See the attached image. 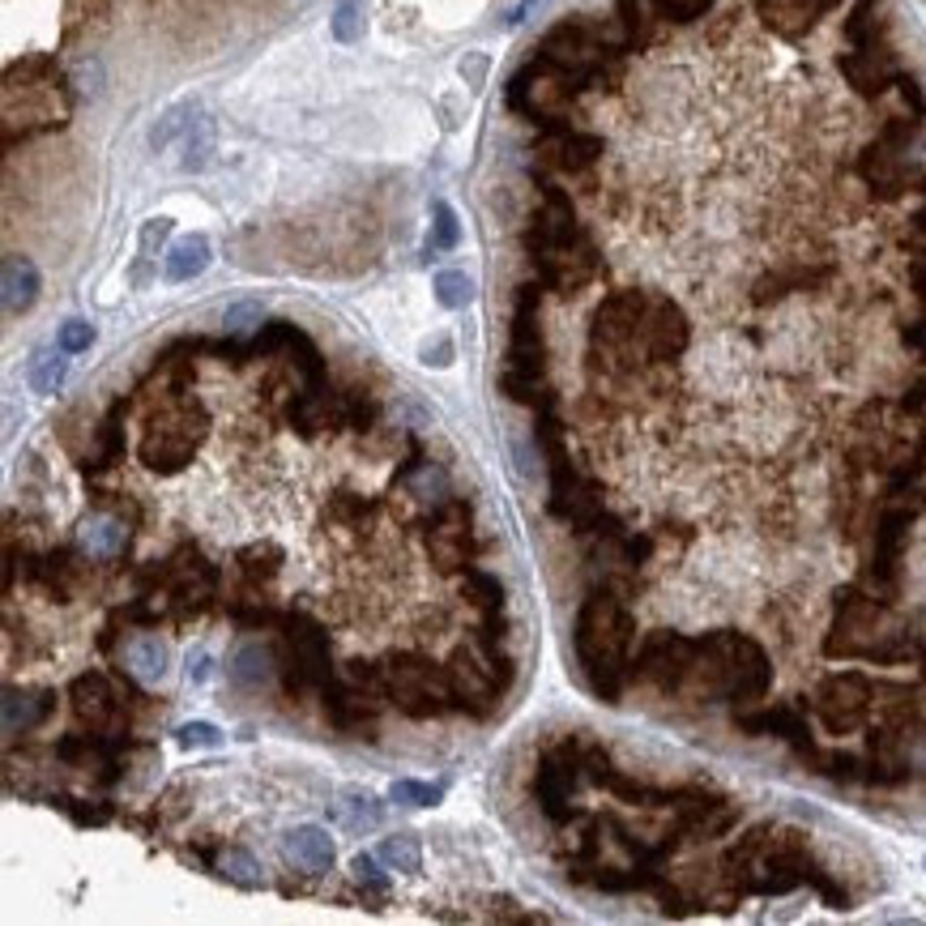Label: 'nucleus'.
Here are the masks:
<instances>
[{"label": "nucleus", "mask_w": 926, "mask_h": 926, "mask_svg": "<svg viewBox=\"0 0 926 926\" xmlns=\"http://www.w3.org/2000/svg\"><path fill=\"white\" fill-rule=\"evenodd\" d=\"M384 683H389V696L406 708L410 717H432L444 708V701H453V683L440 671H432L423 657H393L384 666Z\"/></svg>", "instance_id": "1"}, {"label": "nucleus", "mask_w": 926, "mask_h": 926, "mask_svg": "<svg viewBox=\"0 0 926 926\" xmlns=\"http://www.w3.org/2000/svg\"><path fill=\"white\" fill-rule=\"evenodd\" d=\"M620 645H624V620L615 615L611 602L594 598L585 611H581V620H576V650L585 657V666H590L594 675H598V671H611Z\"/></svg>", "instance_id": "2"}, {"label": "nucleus", "mask_w": 926, "mask_h": 926, "mask_svg": "<svg viewBox=\"0 0 926 926\" xmlns=\"http://www.w3.org/2000/svg\"><path fill=\"white\" fill-rule=\"evenodd\" d=\"M286 858L308 875H325L333 867V837L321 824H303L295 833H286Z\"/></svg>", "instance_id": "3"}, {"label": "nucleus", "mask_w": 926, "mask_h": 926, "mask_svg": "<svg viewBox=\"0 0 926 926\" xmlns=\"http://www.w3.org/2000/svg\"><path fill=\"white\" fill-rule=\"evenodd\" d=\"M0 291H4V312L22 316L39 300V270L27 256H4V273H0Z\"/></svg>", "instance_id": "4"}, {"label": "nucleus", "mask_w": 926, "mask_h": 926, "mask_svg": "<svg viewBox=\"0 0 926 926\" xmlns=\"http://www.w3.org/2000/svg\"><path fill=\"white\" fill-rule=\"evenodd\" d=\"M333 824L338 828H346V833H368V828H381V803L372 798L368 791H354V786H346V791L333 794Z\"/></svg>", "instance_id": "5"}, {"label": "nucleus", "mask_w": 926, "mask_h": 926, "mask_svg": "<svg viewBox=\"0 0 926 926\" xmlns=\"http://www.w3.org/2000/svg\"><path fill=\"white\" fill-rule=\"evenodd\" d=\"M205 265H210V240L205 235H184V240H175L167 248L163 273L167 282H192L197 273H205Z\"/></svg>", "instance_id": "6"}, {"label": "nucleus", "mask_w": 926, "mask_h": 926, "mask_svg": "<svg viewBox=\"0 0 926 926\" xmlns=\"http://www.w3.org/2000/svg\"><path fill=\"white\" fill-rule=\"evenodd\" d=\"M291 654L300 666V680H325V636L316 624L308 620L291 624Z\"/></svg>", "instance_id": "7"}, {"label": "nucleus", "mask_w": 926, "mask_h": 926, "mask_svg": "<svg viewBox=\"0 0 926 926\" xmlns=\"http://www.w3.org/2000/svg\"><path fill=\"white\" fill-rule=\"evenodd\" d=\"M73 708L82 713L90 726H108L115 713V696L103 675H78L73 680Z\"/></svg>", "instance_id": "8"}, {"label": "nucleus", "mask_w": 926, "mask_h": 926, "mask_svg": "<svg viewBox=\"0 0 926 926\" xmlns=\"http://www.w3.org/2000/svg\"><path fill=\"white\" fill-rule=\"evenodd\" d=\"M78 539L90 560H115L124 551V525L115 517H85Z\"/></svg>", "instance_id": "9"}, {"label": "nucleus", "mask_w": 926, "mask_h": 926, "mask_svg": "<svg viewBox=\"0 0 926 926\" xmlns=\"http://www.w3.org/2000/svg\"><path fill=\"white\" fill-rule=\"evenodd\" d=\"M43 713H48V701H43V696L9 687V692H4V735L13 738V735H22V731H30V726H39Z\"/></svg>", "instance_id": "10"}, {"label": "nucleus", "mask_w": 926, "mask_h": 926, "mask_svg": "<svg viewBox=\"0 0 926 926\" xmlns=\"http://www.w3.org/2000/svg\"><path fill=\"white\" fill-rule=\"evenodd\" d=\"M231 680L240 683V687H265V683L273 680V657L270 650H261V645H240L235 650V662H231Z\"/></svg>", "instance_id": "11"}, {"label": "nucleus", "mask_w": 926, "mask_h": 926, "mask_svg": "<svg viewBox=\"0 0 926 926\" xmlns=\"http://www.w3.org/2000/svg\"><path fill=\"white\" fill-rule=\"evenodd\" d=\"M214 137L219 133H214V120H210V115H192V124L184 129V137H180V141H184V159H180L184 171H201V167L214 159V145H219Z\"/></svg>", "instance_id": "12"}, {"label": "nucleus", "mask_w": 926, "mask_h": 926, "mask_svg": "<svg viewBox=\"0 0 926 926\" xmlns=\"http://www.w3.org/2000/svg\"><path fill=\"white\" fill-rule=\"evenodd\" d=\"M129 671L141 683H159L167 675V645L159 636H141L129 645Z\"/></svg>", "instance_id": "13"}, {"label": "nucleus", "mask_w": 926, "mask_h": 926, "mask_svg": "<svg viewBox=\"0 0 926 926\" xmlns=\"http://www.w3.org/2000/svg\"><path fill=\"white\" fill-rule=\"evenodd\" d=\"M64 354L69 351H60V346H56V351H34L30 354L27 381H30L34 393H56V389L64 384V368H69V363H64Z\"/></svg>", "instance_id": "14"}, {"label": "nucleus", "mask_w": 926, "mask_h": 926, "mask_svg": "<svg viewBox=\"0 0 926 926\" xmlns=\"http://www.w3.org/2000/svg\"><path fill=\"white\" fill-rule=\"evenodd\" d=\"M381 863L389 867V872H402V875L423 872V845H419V837H410V833L384 837L381 842Z\"/></svg>", "instance_id": "15"}, {"label": "nucleus", "mask_w": 926, "mask_h": 926, "mask_svg": "<svg viewBox=\"0 0 926 926\" xmlns=\"http://www.w3.org/2000/svg\"><path fill=\"white\" fill-rule=\"evenodd\" d=\"M171 235V219H150L141 227V256H137V270H133V286H145L150 282V270L159 261V244Z\"/></svg>", "instance_id": "16"}, {"label": "nucleus", "mask_w": 926, "mask_h": 926, "mask_svg": "<svg viewBox=\"0 0 926 926\" xmlns=\"http://www.w3.org/2000/svg\"><path fill=\"white\" fill-rule=\"evenodd\" d=\"M222 879H231L235 888H261V863L248 849H222L219 858Z\"/></svg>", "instance_id": "17"}, {"label": "nucleus", "mask_w": 926, "mask_h": 926, "mask_svg": "<svg viewBox=\"0 0 926 926\" xmlns=\"http://www.w3.org/2000/svg\"><path fill=\"white\" fill-rule=\"evenodd\" d=\"M329 30L338 43H354L363 34V0H338L333 18H329Z\"/></svg>", "instance_id": "18"}, {"label": "nucleus", "mask_w": 926, "mask_h": 926, "mask_svg": "<svg viewBox=\"0 0 926 926\" xmlns=\"http://www.w3.org/2000/svg\"><path fill=\"white\" fill-rule=\"evenodd\" d=\"M457 240H462V227H457L453 205L449 201H432V248L449 252V248H457Z\"/></svg>", "instance_id": "19"}, {"label": "nucleus", "mask_w": 926, "mask_h": 926, "mask_svg": "<svg viewBox=\"0 0 926 926\" xmlns=\"http://www.w3.org/2000/svg\"><path fill=\"white\" fill-rule=\"evenodd\" d=\"M436 300L444 303V308H465V303L474 300V282H470L462 270L436 273Z\"/></svg>", "instance_id": "20"}, {"label": "nucleus", "mask_w": 926, "mask_h": 926, "mask_svg": "<svg viewBox=\"0 0 926 926\" xmlns=\"http://www.w3.org/2000/svg\"><path fill=\"white\" fill-rule=\"evenodd\" d=\"M192 115H197V111H192V103H180V108H171L163 120L154 124V133H150V145H154V150H167L175 137H184V129L192 124Z\"/></svg>", "instance_id": "21"}, {"label": "nucleus", "mask_w": 926, "mask_h": 926, "mask_svg": "<svg viewBox=\"0 0 926 926\" xmlns=\"http://www.w3.org/2000/svg\"><path fill=\"white\" fill-rule=\"evenodd\" d=\"M551 163H560V167H585L594 154H598V145L594 141H576V137H564V141H551L543 150Z\"/></svg>", "instance_id": "22"}, {"label": "nucleus", "mask_w": 926, "mask_h": 926, "mask_svg": "<svg viewBox=\"0 0 926 926\" xmlns=\"http://www.w3.org/2000/svg\"><path fill=\"white\" fill-rule=\"evenodd\" d=\"M389 798H393V803H406V807H436L440 798H444V786H427V782H410V777H402V782H393Z\"/></svg>", "instance_id": "23"}, {"label": "nucleus", "mask_w": 926, "mask_h": 926, "mask_svg": "<svg viewBox=\"0 0 926 926\" xmlns=\"http://www.w3.org/2000/svg\"><path fill=\"white\" fill-rule=\"evenodd\" d=\"M351 872H354V884H359V888H368L372 897H384V893H389V879H384V872L376 867V858H372V854H354Z\"/></svg>", "instance_id": "24"}, {"label": "nucleus", "mask_w": 926, "mask_h": 926, "mask_svg": "<svg viewBox=\"0 0 926 926\" xmlns=\"http://www.w3.org/2000/svg\"><path fill=\"white\" fill-rule=\"evenodd\" d=\"M90 342H94V329H90V321H64L60 333H56V346H60V351H69V354L90 351Z\"/></svg>", "instance_id": "25"}, {"label": "nucleus", "mask_w": 926, "mask_h": 926, "mask_svg": "<svg viewBox=\"0 0 926 926\" xmlns=\"http://www.w3.org/2000/svg\"><path fill=\"white\" fill-rule=\"evenodd\" d=\"M180 743L184 747H219L222 735L210 722H189V726H180Z\"/></svg>", "instance_id": "26"}, {"label": "nucleus", "mask_w": 926, "mask_h": 926, "mask_svg": "<svg viewBox=\"0 0 926 926\" xmlns=\"http://www.w3.org/2000/svg\"><path fill=\"white\" fill-rule=\"evenodd\" d=\"M261 303H235L227 308V329H248V325H261Z\"/></svg>", "instance_id": "27"}, {"label": "nucleus", "mask_w": 926, "mask_h": 926, "mask_svg": "<svg viewBox=\"0 0 926 926\" xmlns=\"http://www.w3.org/2000/svg\"><path fill=\"white\" fill-rule=\"evenodd\" d=\"M423 363H427V368H449V363H453V342H449V338H436V346L427 342V346H423Z\"/></svg>", "instance_id": "28"}, {"label": "nucleus", "mask_w": 926, "mask_h": 926, "mask_svg": "<svg viewBox=\"0 0 926 926\" xmlns=\"http://www.w3.org/2000/svg\"><path fill=\"white\" fill-rule=\"evenodd\" d=\"M470 590H474V594H479V606H495V598H500V585H495V581H491V576H483V573H474L470 576Z\"/></svg>", "instance_id": "29"}, {"label": "nucleus", "mask_w": 926, "mask_h": 926, "mask_svg": "<svg viewBox=\"0 0 926 926\" xmlns=\"http://www.w3.org/2000/svg\"><path fill=\"white\" fill-rule=\"evenodd\" d=\"M483 73H487V56H479V52H470L462 60V78L470 85H483Z\"/></svg>", "instance_id": "30"}, {"label": "nucleus", "mask_w": 926, "mask_h": 926, "mask_svg": "<svg viewBox=\"0 0 926 926\" xmlns=\"http://www.w3.org/2000/svg\"><path fill=\"white\" fill-rule=\"evenodd\" d=\"M205 675H210V657L197 650V654H189V680H192V683H201Z\"/></svg>", "instance_id": "31"}, {"label": "nucleus", "mask_w": 926, "mask_h": 926, "mask_svg": "<svg viewBox=\"0 0 926 926\" xmlns=\"http://www.w3.org/2000/svg\"><path fill=\"white\" fill-rule=\"evenodd\" d=\"M539 4H543V0H521V4H517V13H513L509 22H521V18H530V13L539 9Z\"/></svg>", "instance_id": "32"}, {"label": "nucleus", "mask_w": 926, "mask_h": 926, "mask_svg": "<svg viewBox=\"0 0 926 926\" xmlns=\"http://www.w3.org/2000/svg\"><path fill=\"white\" fill-rule=\"evenodd\" d=\"M923 867H926V858H923Z\"/></svg>", "instance_id": "33"}]
</instances>
